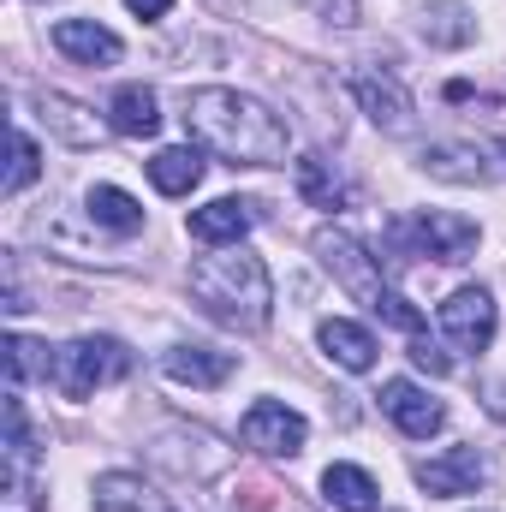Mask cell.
<instances>
[{
  "instance_id": "6da1fadb",
  "label": "cell",
  "mask_w": 506,
  "mask_h": 512,
  "mask_svg": "<svg viewBox=\"0 0 506 512\" xmlns=\"http://www.w3.org/2000/svg\"><path fill=\"white\" fill-rule=\"evenodd\" d=\"M185 131L215 155H227L233 167H280L292 149V131L239 90H197L185 102Z\"/></svg>"
},
{
  "instance_id": "7a4b0ae2",
  "label": "cell",
  "mask_w": 506,
  "mask_h": 512,
  "mask_svg": "<svg viewBox=\"0 0 506 512\" xmlns=\"http://www.w3.org/2000/svg\"><path fill=\"white\" fill-rule=\"evenodd\" d=\"M191 298H197L215 322L245 328V334H256V328L268 322V310H274L268 268H262V256H251V251L197 256V262H191Z\"/></svg>"
},
{
  "instance_id": "3957f363",
  "label": "cell",
  "mask_w": 506,
  "mask_h": 512,
  "mask_svg": "<svg viewBox=\"0 0 506 512\" xmlns=\"http://www.w3.org/2000/svg\"><path fill=\"white\" fill-rule=\"evenodd\" d=\"M126 370H131V352L120 340H108V334H84V340L54 352V382H60L66 399H90L96 387L120 382Z\"/></svg>"
},
{
  "instance_id": "277c9868",
  "label": "cell",
  "mask_w": 506,
  "mask_h": 512,
  "mask_svg": "<svg viewBox=\"0 0 506 512\" xmlns=\"http://www.w3.org/2000/svg\"><path fill=\"white\" fill-rule=\"evenodd\" d=\"M393 239H405L411 256H435V262H465V256L477 251V221H465V215H447V209H423V215H411V221H393Z\"/></svg>"
},
{
  "instance_id": "5b68a950",
  "label": "cell",
  "mask_w": 506,
  "mask_h": 512,
  "mask_svg": "<svg viewBox=\"0 0 506 512\" xmlns=\"http://www.w3.org/2000/svg\"><path fill=\"white\" fill-rule=\"evenodd\" d=\"M316 256H322V268H328V274H334V280H340V286H346L352 298L376 304L381 292H387V286H381L376 256L364 251V245H358L352 233H334V227H322V233H316Z\"/></svg>"
},
{
  "instance_id": "8992f818",
  "label": "cell",
  "mask_w": 506,
  "mask_h": 512,
  "mask_svg": "<svg viewBox=\"0 0 506 512\" xmlns=\"http://www.w3.org/2000/svg\"><path fill=\"white\" fill-rule=\"evenodd\" d=\"M239 435H245V447L268 453V459H292V453L304 447L310 423H304L292 405H280V399H256L251 411H245V423H239Z\"/></svg>"
},
{
  "instance_id": "52a82bcc",
  "label": "cell",
  "mask_w": 506,
  "mask_h": 512,
  "mask_svg": "<svg viewBox=\"0 0 506 512\" xmlns=\"http://www.w3.org/2000/svg\"><path fill=\"white\" fill-rule=\"evenodd\" d=\"M495 298L483 292V286H459L447 304H441V328H447V340L459 346V352H489V340H495Z\"/></svg>"
},
{
  "instance_id": "ba28073f",
  "label": "cell",
  "mask_w": 506,
  "mask_h": 512,
  "mask_svg": "<svg viewBox=\"0 0 506 512\" xmlns=\"http://www.w3.org/2000/svg\"><path fill=\"white\" fill-rule=\"evenodd\" d=\"M381 411H387L411 441H429V435H441V429H447V405H441V399H429L417 382H387V387H381Z\"/></svg>"
},
{
  "instance_id": "9c48e42d",
  "label": "cell",
  "mask_w": 506,
  "mask_h": 512,
  "mask_svg": "<svg viewBox=\"0 0 506 512\" xmlns=\"http://www.w3.org/2000/svg\"><path fill=\"white\" fill-rule=\"evenodd\" d=\"M352 96H358V108L376 120L381 131H393V137H405V131L417 126L411 120V96L399 90V78H387V72H352Z\"/></svg>"
},
{
  "instance_id": "30bf717a",
  "label": "cell",
  "mask_w": 506,
  "mask_h": 512,
  "mask_svg": "<svg viewBox=\"0 0 506 512\" xmlns=\"http://www.w3.org/2000/svg\"><path fill=\"white\" fill-rule=\"evenodd\" d=\"M54 48L66 54V60H78V66H114L126 48H120V36L108 30V24H96V18H60L54 24Z\"/></svg>"
},
{
  "instance_id": "8fae6325",
  "label": "cell",
  "mask_w": 506,
  "mask_h": 512,
  "mask_svg": "<svg viewBox=\"0 0 506 512\" xmlns=\"http://www.w3.org/2000/svg\"><path fill=\"white\" fill-rule=\"evenodd\" d=\"M417 483L429 495H477L483 483V453L477 447H447L441 459H423L417 465Z\"/></svg>"
},
{
  "instance_id": "7c38bea8",
  "label": "cell",
  "mask_w": 506,
  "mask_h": 512,
  "mask_svg": "<svg viewBox=\"0 0 506 512\" xmlns=\"http://www.w3.org/2000/svg\"><path fill=\"white\" fill-rule=\"evenodd\" d=\"M256 227V203L245 197H215L209 209H191V239L197 245H239Z\"/></svg>"
},
{
  "instance_id": "4fadbf2b",
  "label": "cell",
  "mask_w": 506,
  "mask_h": 512,
  "mask_svg": "<svg viewBox=\"0 0 506 512\" xmlns=\"http://www.w3.org/2000/svg\"><path fill=\"white\" fill-rule=\"evenodd\" d=\"M161 370L179 387H221L239 370V358L233 352H215V346H173V352H161Z\"/></svg>"
},
{
  "instance_id": "5bb4252c",
  "label": "cell",
  "mask_w": 506,
  "mask_h": 512,
  "mask_svg": "<svg viewBox=\"0 0 506 512\" xmlns=\"http://www.w3.org/2000/svg\"><path fill=\"white\" fill-rule=\"evenodd\" d=\"M423 167L435 179H453V185H489V179H501V167H489L483 143H435V149H423Z\"/></svg>"
},
{
  "instance_id": "9a60e30c",
  "label": "cell",
  "mask_w": 506,
  "mask_h": 512,
  "mask_svg": "<svg viewBox=\"0 0 506 512\" xmlns=\"http://www.w3.org/2000/svg\"><path fill=\"white\" fill-rule=\"evenodd\" d=\"M316 340H322V352L340 364V370H352V376H364L370 364H376V334L364 328V322H346V316H328L322 328H316Z\"/></svg>"
},
{
  "instance_id": "2e32d148",
  "label": "cell",
  "mask_w": 506,
  "mask_h": 512,
  "mask_svg": "<svg viewBox=\"0 0 506 512\" xmlns=\"http://www.w3.org/2000/svg\"><path fill=\"white\" fill-rule=\"evenodd\" d=\"M298 197L310 209H352V185H346V173L328 155H304L298 161Z\"/></svg>"
},
{
  "instance_id": "e0dca14e",
  "label": "cell",
  "mask_w": 506,
  "mask_h": 512,
  "mask_svg": "<svg viewBox=\"0 0 506 512\" xmlns=\"http://www.w3.org/2000/svg\"><path fill=\"white\" fill-rule=\"evenodd\" d=\"M149 179H155L161 197H185V191H197V179H203V155H197L191 143L155 149V155H149Z\"/></svg>"
},
{
  "instance_id": "ac0fdd59",
  "label": "cell",
  "mask_w": 506,
  "mask_h": 512,
  "mask_svg": "<svg viewBox=\"0 0 506 512\" xmlns=\"http://www.w3.org/2000/svg\"><path fill=\"white\" fill-rule=\"evenodd\" d=\"M322 495L340 512H376L381 507V489L364 465H328V471H322Z\"/></svg>"
},
{
  "instance_id": "d6986e66",
  "label": "cell",
  "mask_w": 506,
  "mask_h": 512,
  "mask_svg": "<svg viewBox=\"0 0 506 512\" xmlns=\"http://www.w3.org/2000/svg\"><path fill=\"white\" fill-rule=\"evenodd\" d=\"M96 512H167V501H161L143 477L108 471V477H96Z\"/></svg>"
},
{
  "instance_id": "ffe728a7",
  "label": "cell",
  "mask_w": 506,
  "mask_h": 512,
  "mask_svg": "<svg viewBox=\"0 0 506 512\" xmlns=\"http://www.w3.org/2000/svg\"><path fill=\"white\" fill-rule=\"evenodd\" d=\"M108 120L120 137H155L161 131V108H155V90H143V84H126L114 102H108Z\"/></svg>"
},
{
  "instance_id": "44dd1931",
  "label": "cell",
  "mask_w": 506,
  "mask_h": 512,
  "mask_svg": "<svg viewBox=\"0 0 506 512\" xmlns=\"http://www.w3.org/2000/svg\"><path fill=\"white\" fill-rule=\"evenodd\" d=\"M471 36H477L471 6H459V0H435V6L423 12V42H435V48H465Z\"/></svg>"
},
{
  "instance_id": "7402d4cb",
  "label": "cell",
  "mask_w": 506,
  "mask_h": 512,
  "mask_svg": "<svg viewBox=\"0 0 506 512\" xmlns=\"http://www.w3.org/2000/svg\"><path fill=\"white\" fill-rule=\"evenodd\" d=\"M90 221L108 227V233H137V227H143V203L126 197L120 185H96V191H90Z\"/></svg>"
},
{
  "instance_id": "603a6c76",
  "label": "cell",
  "mask_w": 506,
  "mask_h": 512,
  "mask_svg": "<svg viewBox=\"0 0 506 512\" xmlns=\"http://www.w3.org/2000/svg\"><path fill=\"white\" fill-rule=\"evenodd\" d=\"M30 376H54V352L42 346V340H24V334H12L6 340V382L18 387V382H30Z\"/></svg>"
},
{
  "instance_id": "cb8c5ba5",
  "label": "cell",
  "mask_w": 506,
  "mask_h": 512,
  "mask_svg": "<svg viewBox=\"0 0 506 512\" xmlns=\"http://www.w3.org/2000/svg\"><path fill=\"white\" fill-rule=\"evenodd\" d=\"M84 108L78 102H66V96H42V126H54L66 143H78V149H90L96 137H102V126L96 120H78Z\"/></svg>"
},
{
  "instance_id": "d4e9b609",
  "label": "cell",
  "mask_w": 506,
  "mask_h": 512,
  "mask_svg": "<svg viewBox=\"0 0 506 512\" xmlns=\"http://www.w3.org/2000/svg\"><path fill=\"white\" fill-rule=\"evenodd\" d=\"M36 173H42V161H36V137H30V131H12V167H6V191L18 197V191L36 179Z\"/></svg>"
},
{
  "instance_id": "484cf974",
  "label": "cell",
  "mask_w": 506,
  "mask_h": 512,
  "mask_svg": "<svg viewBox=\"0 0 506 512\" xmlns=\"http://www.w3.org/2000/svg\"><path fill=\"white\" fill-rule=\"evenodd\" d=\"M370 310H376L387 328H399V334H423V310H417L411 298H399V292H381Z\"/></svg>"
},
{
  "instance_id": "4316f807",
  "label": "cell",
  "mask_w": 506,
  "mask_h": 512,
  "mask_svg": "<svg viewBox=\"0 0 506 512\" xmlns=\"http://www.w3.org/2000/svg\"><path fill=\"white\" fill-rule=\"evenodd\" d=\"M411 364H417V370H429V376H447V370H453V358H447L429 334H411Z\"/></svg>"
},
{
  "instance_id": "83f0119b",
  "label": "cell",
  "mask_w": 506,
  "mask_h": 512,
  "mask_svg": "<svg viewBox=\"0 0 506 512\" xmlns=\"http://www.w3.org/2000/svg\"><path fill=\"white\" fill-rule=\"evenodd\" d=\"M131 12H137V18H167V6H173V0H126Z\"/></svg>"
}]
</instances>
